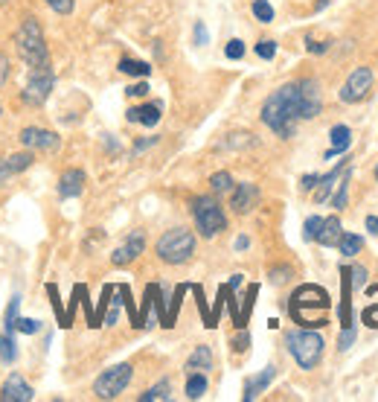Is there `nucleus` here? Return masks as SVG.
Wrapping results in <instances>:
<instances>
[{"instance_id": "f257e3e1", "label": "nucleus", "mask_w": 378, "mask_h": 402, "mask_svg": "<svg viewBox=\"0 0 378 402\" xmlns=\"http://www.w3.org/2000/svg\"><path fill=\"white\" fill-rule=\"evenodd\" d=\"M297 120H300V85L288 82V85L276 88L271 97L265 100V105H262V123L274 134H279L282 140H288V137H294Z\"/></svg>"}, {"instance_id": "f03ea898", "label": "nucleus", "mask_w": 378, "mask_h": 402, "mask_svg": "<svg viewBox=\"0 0 378 402\" xmlns=\"http://www.w3.org/2000/svg\"><path fill=\"white\" fill-rule=\"evenodd\" d=\"M332 306L329 300V292L320 289V286H312V283H305L300 286L291 300H288V312L291 318L300 324V326H309V329H317V326H326V309Z\"/></svg>"}, {"instance_id": "7ed1b4c3", "label": "nucleus", "mask_w": 378, "mask_h": 402, "mask_svg": "<svg viewBox=\"0 0 378 402\" xmlns=\"http://www.w3.org/2000/svg\"><path fill=\"white\" fill-rule=\"evenodd\" d=\"M286 347H288V353H291L294 362L303 370H315L320 365V359H323L326 341H323L320 333H315V329H309V326H303V329H291V333L286 336Z\"/></svg>"}, {"instance_id": "20e7f679", "label": "nucleus", "mask_w": 378, "mask_h": 402, "mask_svg": "<svg viewBox=\"0 0 378 402\" xmlns=\"http://www.w3.org/2000/svg\"><path fill=\"white\" fill-rule=\"evenodd\" d=\"M15 47H18V56L27 61L30 67L50 61V50H47V41H44V30L38 18H23L20 27L15 32Z\"/></svg>"}, {"instance_id": "39448f33", "label": "nucleus", "mask_w": 378, "mask_h": 402, "mask_svg": "<svg viewBox=\"0 0 378 402\" xmlns=\"http://www.w3.org/2000/svg\"><path fill=\"white\" fill-rule=\"evenodd\" d=\"M195 254V236L186 227H172L157 240V256L166 266H183Z\"/></svg>"}, {"instance_id": "423d86ee", "label": "nucleus", "mask_w": 378, "mask_h": 402, "mask_svg": "<svg viewBox=\"0 0 378 402\" xmlns=\"http://www.w3.org/2000/svg\"><path fill=\"white\" fill-rule=\"evenodd\" d=\"M193 219H195L198 233L207 236V240L219 236V233L227 227V213H224V207L219 204V199H212V196H198V199H193Z\"/></svg>"}, {"instance_id": "0eeeda50", "label": "nucleus", "mask_w": 378, "mask_h": 402, "mask_svg": "<svg viewBox=\"0 0 378 402\" xmlns=\"http://www.w3.org/2000/svg\"><path fill=\"white\" fill-rule=\"evenodd\" d=\"M53 85H56V70L50 67V61L35 64V67H30V79H27V88H23V93H20V100L27 105L38 108V105H44L47 100H50Z\"/></svg>"}, {"instance_id": "6e6552de", "label": "nucleus", "mask_w": 378, "mask_h": 402, "mask_svg": "<svg viewBox=\"0 0 378 402\" xmlns=\"http://www.w3.org/2000/svg\"><path fill=\"white\" fill-rule=\"evenodd\" d=\"M134 376V367L131 365H114L108 370H102L97 376V382H93V394H97V399H116L131 382Z\"/></svg>"}, {"instance_id": "1a4fd4ad", "label": "nucleus", "mask_w": 378, "mask_h": 402, "mask_svg": "<svg viewBox=\"0 0 378 402\" xmlns=\"http://www.w3.org/2000/svg\"><path fill=\"white\" fill-rule=\"evenodd\" d=\"M372 67H367V64H361V67H355L349 73V79L343 82V88L338 90V97H341V102H346V105H355V102H361L367 93H370V88H372Z\"/></svg>"}, {"instance_id": "9d476101", "label": "nucleus", "mask_w": 378, "mask_h": 402, "mask_svg": "<svg viewBox=\"0 0 378 402\" xmlns=\"http://www.w3.org/2000/svg\"><path fill=\"white\" fill-rule=\"evenodd\" d=\"M300 85V120H315L323 111V90L317 79H297Z\"/></svg>"}, {"instance_id": "9b49d317", "label": "nucleus", "mask_w": 378, "mask_h": 402, "mask_svg": "<svg viewBox=\"0 0 378 402\" xmlns=\"http://www.w3.org/2000/svg\"><path fill=\"white\" fill-rule=\"evenodd\" d=\"M143 251H146V233H143V230H131L128 240L111 254V263H114L116 268H123V266L134 263V259L143 254Z\"/></svg>"}, {"instance_id": "f8f14e48", "label": "nucleus", "mask_w": 378, "mask_h": 402, "mask_svg": "<svg viewBox=\"0 0 378 402\" xmlns=\"http://www.w3.org/2000/svg\"><path fill=\"white\" fill-rule=\"evenodd\" d=\"M259 201V190L253 184H233L230 190V207L233 213H239V216H245V213H250Z\"/></svg>"}, {"instance_id": "ddd939ff", "label": "nucleus", "mask_w": 378, "mask_h": 402, "mask_svg": "<svg viewBox=\"0 0 378 402\" xmlns=\"http://www.w3.org/2000/svg\"><path fill=\"white\" fill-rule=\"evenodd\" d=\"M0 399H4V402H32L35 391H32V385L27 379H23V376L12 373L9 379L4 382V394H0Z\"/></svg>"}, {"instance_id": "4468645a", "label": "nucleus", "mask_w": 378, "mask_h": 402, "mask_svg": "<svg viewBox=\"0 0 378 402\" xmlns=\"http://www.w3.org/2000/svg\"><path fill=\"white\" fill-rule=\"evenodd\" d=\"M20 143L27 149H56L59 146V134L47 131V129H38V126H27L20 131Z\"/></svg>"}, {"instance_id": "2eb2a0df", "label": "nucleus", "mask_w": 378, "mask_h": 402, "mask_svg": "<svg viewBox=\"0 0 378 402\" xmlns=\"http://www.w3.org/2000/svg\"><path fill=\"white\" fill-rule=\"evenodd\" d=\"M160 102H146V105H134L126 111V120L128 123H140V126H146V129H154L160 123Z\"/></svg>"}, {"instance_id": "dca6fc26", "label": "nucleus", "mask_w": 378, "mask_h": 402, "mask_svg": "<svg viewBox=\"0 0 378 402\" xmlns=\"http://www.w3.org/2000/svg\"><path fill=\"white\" fill-rule=\"evenodd\" d=\"M274 376H276V367H274V365H268L262 373L250 376V379L245 382V394H242V399H245V402H253L259 394H265V388L274 382Z\"/></svg>"}, {"instance_id": "f3484780", "label": "nucleus", "mask_w": 378, "mask_h": 402, "mask_svg": "<svg viewBox=\"0 0 378 402\" xmlns=\"http://www.w3.org/2000/svg\"><path fill=\"white\" fill-rule=\"evenodd\" d=\"M85 190V172L82 170H67L59 178V196L61 199H76Z\"/></svg>"}, {"instance_id": "a211bd4d", "label": "nucleus", "mask_w": 378, "mask_h": 402, "mask_svg": "<svg viewBox=\"0 0 378 402\" xmlns=\"http://www.w3.org/2000/svg\"><path fill=\"white\" fill-rule=\"evenodd\" d=\"M346 160H349V158H343V163H338V167H335L332 172L320 175L317 187H315V201H317V204H323V201L329 199V193H332V187L341 181V175H343V170H346Z\"/></svg>"}, {"instance_id": "6ab92c4d", "label": "nucleus", "mask_w": 378, "mask_h": 402, "mask_svg": "<svg viewBox=\"0 0 378 402\" xmlns=\"http://www.w3.org/2000/svg\"><path fill=\"white\" fill-rule=\"evenodd\" d=\"M341 233H343L341 230V219L338 216H329V219H323V227H320L315 242H320L323 248H335L341 242Z\"/></svg>"}, {"instance_id": "aec40b11", "label": "nucleus", "mask_w": 378, "mask_h": 402, "mask_svg": "<svg viewBox=\"0 0 378 402\" xmlns=\"http://www.w3.org/2000/svg\"><path fill=\"white\" fill-rule=\"evenodd\" d=\"M329 140H332V149L326 152V158H335V155H343L352 143V131L349 126H335L332 131H329Z\"/></svg>"}, {"instance_id": "412c9836", "label": "nucleus", "mask_w": 378, "mask_h": 402, "mask_svg": "<svg viewBox=\"0 0 378 402\" xmlns=\"http://www.w3.org/2000/svg\"><path fill=\"white\" fill-rule=\"evenodd\" d=\"M209 367H212V350H209L207 344L195 347V350H193V356L186 359V370H189V373H195V370L204 373V370H209Z\"/></svg>"}, {"instance_id": "4be33fe9", "label": "nucleus", "mask_w": 378, "mask_h": 402, "mask_svg": "<svg viewBox=\"0 0 378 402\" xmlns=\"http://www.w3.org/2000/svg\"><path fill=\"white\" fill-rule=\"evenodd\" d=\"M166 399H172V382L169 379H160L146 394H140V402H166Z\"/></svg>"}, {"instance_id": "5701e85b", "label": "nucleus", "mask_w": 378, "mask_h": 402, "mask_svg": "<svg viewBox=\"0 0 378 402\" xmlns=\"http://www.w3.org/2000/svg\"><path fill=\"white\" fill-rule=\"evenodd\" d=\"M120 70L126 76H137V79H146L152 73V64L149 61H140V59H123L120 61Z\"/></svg>"}, {"instance_id": "b1692460", "label": "nucleus", "mask_w": 378, "mask_h": 402, "mask_svg": "<svg viewBox=\"0 0 378 402\" xmlns=\"http://www.w3.org/2000/svg\"><path fill=\"white\" fill-rule=\"evenodd\" d=\"M204 394H207V376L198 373V370L189 373V376H186V396H189V399H201Z\"/></svg>"}, {"instance_id": "393cba45", "label": "nucleus", "mask_w": 378, "mask_h": 402, "mask_svg": "<svg viewBox=\"0 0 378 402\" xmlns=\"http://www.w3.org/2000/svg\"><path fill=\"white\" fill-rule=\"evenodd\" d=\"M32 152H18V155H9L6 158V167H9V172L12 175H20V172H27L30 167H32Z\"/></svg>"}, {"instance_id": "a878e982", "label": "nucleus", "mask_w": 378, "mask_h": 402, "mask_svg": "<svg viewBox=\"0 0 378 402\" xmlns=\"http://www.w3.org/2000/svg\"><path fill=\"white\" fill-rule=\"evenodd\" d=\"M338 248H341V254H343V256H355V254H361L364 240H361L358 233H341V242H338Z\"/></svg>"}, {"instance_id": "bb28decb", "label": "nucleus", "mask_w": 378, "mask_h": 402, "mask_svg": "<svg viewBox=\"0 0 378 402\" xmlns=\"http://www.w3.org/2000/svg\"><path fill=\"white\" fill-rule=\"evenodd\" d=\"M0 359H4L6 365H15V362H18V344H15L12 333L0 336Z\"/></svg>"}, {"instance_id": "cd10ccee", "label": "nucleus", "mask_w": 378, "mask_h": 402, "mask_svg": "<svg viewBox=\"0 0 378 402\" xmlns=\"http://www.w3.org/2000/svg\"><path fill=\"white\" fill-rule=\"evenodd\" d=\"M349 178H352V172L343 170V178H341V184H338V196L332 199V207H335V210H343L346 201H349Z\"/></svg>"}, {"instance_id": "c85d7f7f", "label": "nucleus", "mask_w": 378, "mask_h": 402, "mask_svg": "<svg viewBox=\"0 0 378 402\" xmlns=\"http://www.w3.org/2000/svg\"><path fill=\"white\" fill-rule=\"evenodd\" d=\"M250 12H253V18H256L259 23H271V20H274V6L268 4V0H253Z\"/></svg>"}, {"instance_id": "c756f323", "label": "nucleus", "mask_w": 378, "mask_h": 402, "mask_svg": "<svg viewBox=\"0 0 378 402\" xmlns=\"http://www.w3.org/2000/svg\"><path fill=\"white\" fill-rule=\"evenodd\" d=\"M18 309H20V295H15L4 312V324H6V333H15V321H18Z\"/></svg>"}, {"instance_id": "7c9ffc66", "label": "nucleus", "mask_w": 378, "mask_h": 402, "mask_svg": "<svg viewBox=\"0 0 378 402\" xmlns=\"http://www.w3.org/2000/svg\"><path fill=\"white\" fill-rule=\"evenodd\" d=\"M209 187H212V193H230V190H233L230 172H216V175L209 178Z\"/></svg>"}, {"instance_id": "2f4dec72", "label": "nucleus", "mask_w": 378, "mask_h": 402, "mask_svg": "<svg viewBox=\"0 0 378 402\" xmlns=\"http://www.w3.org/2000/svg\"><path fill=\"white\" fill-rule=\"evenodd\" d=\"M320 227H323V219L320 216H309V219H305V225H303V240L305 242H315Z\"/></svg>"}, {"instance_id": "473e14b6", "label": "nucleus", "mask_w": 378, "mask_h": 402, "mask_svg": "<svg viewBox=\"0 0 378 402\" xmlns=\"http://www.w3.org/2000/svg\"><path fill=\"white\" fill-rule=\"evenodd\" d=\"M221 146H227V149H245V146H256V140H253V134H230V140H224Z\"/></svg>"}, {"instance_id": "72a5a7b5", "label": "nucleus", "mask_w": 378, "mask_h": 402, "mask_svg": "<svg viewBox=\"0 0 378 402\" xmlns=\"http://www.w3.org/2000/svg\"><path fill=\"white\" fill-rule=\"evenodd\" d=\"M15 329H18V333H23V336H35V333H41V321L18 318V321H15Z\"/></svg>"}, {"instance_id": "f704fd0d", "label": "nucleus", "mask_w": 378, "mask_h": 402, "mask_svg": "<svg viewBox=\"0 0 378 402\" xmlns=\"http://www.w3.org/2000/svg\"><path fill=\"white\" fill-rule=\"evenodd\" d=\"M256 56H259V59H265V61H271V59L276 56V41H271V38L259 41V44H256Z\"/></svg>"}, {"instance_id": "c9c22d12", "label": "nucleus", "mask_w": 378, "mask_h": 402, "mask_svg": "<svg viewBox=\"0 0 378 402\" xmlns=\"http://www.w3.org/2000/svg\"><path fill=\"white\" fill-rule=\"evenodd\" d=\"M224 56H227V59H233V61H239V59L245 56V44H242L239 38L227 41V47H224Z\"/></svg>"}, {"instance_id": "e433bc0d", "label": "nucleus", "mask_w": 378, "mask_h": 402, "mask_svg": "<svg viewBox=\"0 0 378 402\" xmlns=\"http://www.w3.org/2000/svg\"><path fill=\"white\" fill-rule=\"evenodd\" d=\"M47 6H50L56 15H70L73 12V0H44Z\"/></svg>"}, {"instance_id": "4c0bfd02", "label": "nucleus", "mask_w": 378, "mask_h": 402, "mask_svg": "<svg viewBox=\"0 0 378 402\" xmlns=\"http://www.w3.org/2000/svg\"><path fill=\"white\" fill-rule=\"evenodd\" d=\"M126 93L131 100H143V97H149V82H134L126 88Z\"/></svg>"}, {"instance_id": "58836bf2", "label": "nucleus", "mask_w": 378, "mask_h": 402, "mask_svg": "<svg viewBox=\"0 0 378 402\" xmlns=\"http://www.w3.org/2000/svg\"><path fill=\"white\" fill-rule=\"evenodd\" d=\"M352 341H355V326H343V333H341V338H338V350L343 353V350H349L352 347Z\"/></svg>"}, {"instance_id": "ea45409f", "label": "nucleus", "mask_w": 378, "mask_h": 402, "mask_svg": "<svg viewBox=\"0 0 378 402\" xmlns=\"http://www.w3.org/2000/svg\"><path fill=\"white\" fill-rule=\"evenodd\" d=\"M271 283H274V286H282V283H286L288 277H291V268L288 266H279V268H271Z\"/></svg>"}, {"instance_id": "a19ab883", "label": "nucleus", "mask_w": 378, "mask_h": 402, "mask_svg": "<svg viewBox=\"0 0 378 402\" xmlns=\"http://www.w3.org/2000/svg\"><path fill=\"white\" fill-rule=\"evenodd\" d=\"M349 274H352V289H361L367 283V268L364 266H352Z\"/></svg>"}, {"instance_id": "79ce46f5", "label": "nucleus", "mask_w": 378, "mask_h": 402, "mask_svg": "<svg viewBox=\"0 0 378 402\" xmlns=\"http://www.w3.org/2000/svg\"><path fill=\"white\" fill-rule=\"evenodd\" d=\"M47 295H50V303H53V309L59 312V324H64V315H61V300H59V289L53 286V283H50V286H47Z\"/></svg>"}, {"instance_id": "37998d69", "label": "nucleus", "mask_w": 378, "mask_h": 402, "mask_svg": "<svg viewBox=\"0 0 378 402\" xmlns=\"http://www.w3.org/2000/svg\"><path fill=\"white\" fill-rule=\"evenodd\" d=\"M305 50H309L312 56L326 53V50H329V41H315V38H305Z\"/></svg>"}, {"instance_id": "c03bdc74", "label": "nucleus", "mask_w": 378, "mask_h": 402, "mask_svg": "<svg viewBox=\"0 0 378 402\" xmlns=\"http://www.w3.org/2000/svg\"><path fill=\"white\" fill-rule=\"evenodd\" d=\"M157 143V137H143V140H137V143H134V149H131V155L137 158V155H143L149 146H154Z\"/></svg>"}, {"instance_id": "a18cd8bd", "label": "nucleus", "mask_w": 378, "mask_h": 402, "mask_svg": "<svg viewBox=\"0 0 378 402\" xmlns=\"http://www.w3.org/2000/svg\"><path fill=\"white\" fill-rule=\"evenodd\" d=\"M248 347H250V336L248 333H239L233 338V353H245Z\"/></svg>"}, {"instance_id": "49530a36", "label": "nucleus", "mask_w": 378, "mask_h": 402, "mask_svg": "<svg viewBox=\"0 0 378 402\" xmlns=\"http://www.w3.org/2000/svg\"><path fill=\"white\" fill-rule=\"evenodd\" d=\"M317 181H320V175H315V172H312V175H303V181H300V190H303V193H312L315 187H317Z\"/></svg>"}, {"instance_id": "de8ad7c7", "label": "nucleus", "mask_w": 378, "mask_h": 402, "mask_svg": "<svg viewBox=\"0 0 378 402\" xmlns=\"http://www.w3.org/2000/svg\"><path fill=\"white\" fill-rule=\"evenodd\" d=\"M207 41H209V32H207V27H204V20H198V23H195V44L204 47Z\"/></svg>"}, {"instance_id": "09e8293b", "label": "nucleus", "mask_w": 378, "mask_h": 402, "mask_svg": "<svg viewBox=\"0 0 378 402\" xmlns=\"http://www.w3.org/2000/svg\"><path fill=\"white\" fill-rule=\"evenodd\" d=\"M6 82H9V56L0 53V85H6Z\"/></svg>"}, {"instance_id": "8fccbe9b", "label": "nucleus", "mask_w": 378, "mask_h": 402, "mask_svg": "<svg viewBox=\"0 0 378 402\" xmlns=\"http://www.w3.org/2000/svg\"><path fill=\"white\" fill-rule=\"evenodd\" d=\"M9 181H12V172L6 167V158H0V187H6Z\"/></svg>"}, {"instance_id": "3c124183", "label": "nucleus", "mask_w": 378, "mask_h": 402, "mask_svg": "<svg viewBox=\"0 0 378 402\" xmlns=\"http://www.w3.org/2000/svg\"><path fill=\"white\" fill-rule=\"evenodd\" d=\"M364 225H367V230H370L372 236H378V216H367V222H364Z\"/></svg>"}, {"instance_id": "603ef678", "label": "nucleus", "mask_w": 378, "mask_h": 402, "mask_svg": "<svg viewBox=\"0 0 378 402\" xmlns=\"http://www.w3.org/2000/svg\"><path fill=\"white\" fill-rule=\"evenodd\" d=\"M242 280H245L242 274H233V277H230V283H227V286H230V289L236 292V289H239V286H242Z\"/></svg>"}, {"instance_id": "864d4df0", "label": "nucleus", "mask_w": 378, "mask_h": 402, "mask_svg": "<svg viewBox=\"0 0 378 402\" xmlns=\"http://www.w3.org/2000/svg\"><path fill=\"white\" fill-rule=\"evenodd\" d=\"M250 245V240H248V236H239V240H236V251H245Z\"/></svg>"}, {"instance_id": "5fc2aeb1", "label": "nucleus", "mask_w": 378, "mask_h": 402, "mask_svg": "<svg viewBox=\"0 0 378 402\" xmlns=\"http://www.w3.org/2000/svg\"><path fill=\"white\" fill-rule=\"evenodd\" d=\"M326 6H329V0H317V6H315V9H326Z\"/></svg>"}, {"instance_id": "6e6d98bb", "label": "nucleus", "mask_w": 378, "mask_h": 402, "mask_svg": "<svg viewBox=\"0 0 378 402\" xmlns=\"http://www.w3.org/2000/svg\"><path fill=\"white\" fill-rule=\"evenodd\" d=\"M6 4H9V0H0V6H6Z\"/></svg>"}, {"instance_id": "4d7b16f0", "label": "nucleus", "mask_w": 378, "mask_h": 402, "mask_svg": "<svg viewBox=\"0 0 378 402\" xmlns=\"http://www.w3.org/2000/svg\"><path fill=\"white\" fill-rule=\"evenodd\" d=\"M375 181H378V167H375Z\"/></svg>"}, {"instance_id": "13d9d810", "label": "nucleus", "mask_w": 378, "mask_h": 402, "mask_svg": "<svg viewBox=\"0 0 378 402\" xmlns=\"http://www.w3.org/2000/svg\"><path fill=\"white\" fill-rule=\"evenodd\" d=\"M0 114H4V105H0Z\"/></svg>"}]
</instances>
